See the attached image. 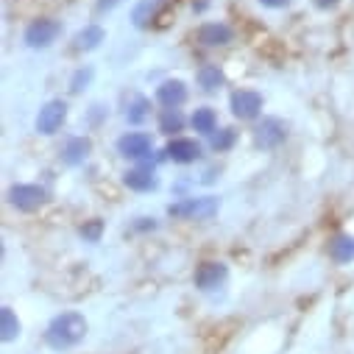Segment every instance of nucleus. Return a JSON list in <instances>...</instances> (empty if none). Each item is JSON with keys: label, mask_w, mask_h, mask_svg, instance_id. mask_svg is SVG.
Here are the masks:
<instances>
[{"label": "nucleus", "mask_w": 354, "mask_h": 354, "mask_svg": "<svg viewBox=\"0 0 354 354\" xmlns=\"http://www.w3.org/2000/svg\"><path fill=\"white\" fill-rule=\"evenodd\" d=\"M185 115L179 109H162L159 112V131L167 137H179V131H185Z\"/></svg>", "instance_id": "nucleus-20"}, {"label": "nucleus", "mask_w": 354, "mask_h": 354, "mask_svg": "<svg viewBox=\"0 0 354 354\" xmlns=\"http://www.w3.org/2000/svg\"><path fill=\"white\" fill-rule=\"evenodd\" d=\"M20 318H17V313L6 304L3 310H0V337H3V343H12V340H17L20 337Z\"/></svg>", "instance_id": "nucleus-21"}, {"label": "nucleus", "mask_w": 354, "mask_h": 354, "mask_svg": "<svg viewBox=\"0 0 354 354\" xmlns=\"http://www.w3.org/2000/svg\"><path fill=\"white\" fill-rule=\"evenodd\" d=\"M234 142H237V131H234V129H218V131L209 137V148H212L215 153L229 151Z\"/></svg>", "instance_id": "nucleus-24"}, {"label": "nucleus", "mask_w": 354, "mask_h": 354, "mask_svg": "<svg viewBox=\"0 0 354 354\" xmlns=\"http://www.w3.org/2000/svg\"><path fill=\"white\" fill-rule=\"evenodd\" d=\"M75 50H98L104 42H106V28L104 26H98V23H93V26H84L78 34H75Z\"/></svg>", "instance_id": "nucleus-16"}, {"label": "nucleus", "mask_w": 354, "mask_h": 354, "mask_svg": "<svg viewBox=\"0 0 354 354\" xmlns=\"http://www.w3.org/2000/svg\"><path fill=\"white\" fill-rule=\"evenodd\" d=\"M162 159H167L165 151H159V156H151V159H145V162H137L131 170L123 173V185H126L129 190H134V193H153V190L159 187L156 165H159Z\"/></svg>", "instance_id": "nucleus-3"}, {"label": "nucleus", "mask_w": 354, "mask_h": 354, "mask_svg": "<svg viewBox=\"0 0 354 354\" xmlns=\"http://www.w3.org/2000/svg\"><path fill=\"white\" fill-rule=\"evenodd\" d=\"M93 78H95V70L90 67V64H84V67H78L73 75H70V93L73 95H78V93H84L86 86L93 84Z\"/></svg>", "instance_id": "nucleus-23"}, {"label": "nucleus", "mask_w": 354, "mask_h": 354, "mask_svg": "<svg viewBox=\"0 0 354 354\" xmlns=\"http://www.w3.org/2000/svg\"><path fill=\"white\" fill-rule=\"evenodd\" d=\"M262 95L257 90H234L229 95V109L237 120H257L262 115Z\"/></svg>", "instance_id": "nucleus-10"}, {"label": "nucleus", "mask_w": 354, "mask_h": 354, "mask_svg": "<svg viewBox=\"0 0 354 354\" xmlns=\"http://www.w3.org/2000/svg\"><path fill=\"white\" fill-rule=\"evenodd\" d=\"M62 23L59 20H53V17H37V20H31L28 26H26V31H23V42L31 48V50H45V48H50L59 37H62Z\"/></svg>", "instance_id": "nucleus-4"}, {"label": "nucleus", "mask_w": 354, "mask_h": 354, "mask_svg": "<svg viewBox=\"0 0 354 354\" xmlns=\"http://www.w3.org/2000/svg\"><path fill=\"white\" fill-rule=\"evenodd\" d=\"M221 209V201L215 196H193V198H182L167 207L170 218H179V221H209L215 218Z\"/></svg>", "instance_id": "nucleus-2"}, {"label": "nucleus", "mask_w": 354, "mask_h": 354, "mask_svg": "<svg viewBox=\"0 0 354 354\" xmlns=\"http://www.w3.org/2000/svg\"><path fill=\"white\" fill-rule=\"evenodd\" d=\"M93 153V140L84 137V134H75V137H67L64 145H62V162L67 167H78L90 159Z\"/></svg>", "instance_id": "nucleus-12"}, {"label": "nucleus", "mask_w": 354, "mask_h": 354, "mask_svg": "<svg viewBox=\"0 0 354 354\" xmlns=\"http://www.w3.org/2000/svg\"><path fill=\"white\" fill-rule=\"evenodd\" d=\"M84 337H86V318L81 313H75V310H64V313L53 315L48 329H45V340L56 351L75 348Z\"/></svg>", "instance_id": "nucleus-1"}, {"label": "nucleus", "mask_w": 354, "mask_h": 354, "mask_svg": "<svg viewBox=\"0 0 354 354\" xmlns=\"http://www.w3.org/2000/svg\"><path fill=\"white\" fill-rule=\"evenodd\" d=\"M196 81H198V86L204 93H218L226 84V73L218 64H201L198 73H196Z\"/></svg>", "instance_id": "nucleus-18"}, {"label": "nucleus", "mask_w": 354, "mask_h": 354, "mask_svg": "<svg viewBox=\"0 0 354 354\" xmlns=\"http://www.w3.org/2000/svg\"><path fill=\"white\" fill-rule=\"evenodd\" d=\"M156 229H159L156 218L140 215V218H134V221H131V232H140V234H145V232H156Z\"/></svg>", "instance_id": "nucleus-26"}, {"label": "nucleus", "mask_w": 354, "mask_h": 354, "mask_svg": "<svg viewBox=\"0 0 354 354\" xmlns=\"http://www.w3.org/2000/svg\"><path fill=\"white\" fill-rule=\"evenodd\" d=\"M78 237L84 243H101V237H104V221L101 218L84 221V226H78Z\"/></svg>", "instance_id": "nucleus-25"}, {"label": "nucleus", "mask_w": 354, "mask_h": 354, "mask_svg": "<svg viewBox=\"0 0 354 354\" xmlns=\"http://www.w3.org/2000/svg\"><path fill=\"white\" fill-rule=\"evenodd\" d=\"M329 257L337 265H351L354 262V234L340 232L329 240Z\"/></svg>", "instance_id": "nucleus-15"}, {"label": "nucleus", "mask_w": 354, "mask_h": 354, "mask_svg": "<svg viewBox=\"0 0 354 354\" xmlns=\"http://www.w3.org/2000/svg\"><path fill=\"white\" fill-rule=\"evenodd\" d=\"M6 198L17 212H37L39 207H45L48 190L39 185H12Z\"/></svg>", "instance_id": "nucleus-6"}, {"label": "nucleus", "mask_w": 354, "mask_h": 354, "mask_svg": "<svg viewBox=\"0 0 354 354\" xmlns=\"http://www.w3.org/2000/svg\"><path fill=\"white\" fill-rule=\"evenodd\" d=\"M259 6H265V9H288L290 0H259Z\"/></svg>", "instance_id": "nucleus-30"}, {"label": "nucleus", "mask_w": 354, "mask_h": 354, "mask_svg": "<svg viewBox=\"0 0 354 354\" xmlns=\"http://www.w3.org/2000/svg\"><path fill=\"white\" fill-rule=\"evenodd\" d=\"M156 101L165 109H179L187 101V84L182 78H167L156 86Z\"/></svg>", "instance_id": "nucleus-13"}, {"label": "nucleus", "mask_w": 354, "mask_h": 354, "mask_svg": "<svg viewBox=\"0 0 354 354\" xmlns=\"http://www.w3.org/2000/svg\"><path fill=\"white\" fill-rule=\"evenodd\" d=\"M64 120H67V101L53 98V101L42 104V109L37 115V131L42 137H53L56 131H62Z\"/></svg>", "instance_id": "nucleus-9"}, {"label": "nucleus", "mask_w": 354, "mask_h": 354, "mask_svg": "<svg viewBox=\"0 0 354 354\" xmlns=\"http://www.w3.org/2000/svg\"><path fill=\"white\" fill-rule=\"evenodd\" d=\"M190 126H193L196 134L212 137V134L218 131V115H215V109H212V106H198V109H193Z\"/></svg>", "instance_id": "nucleus-17"}, {"label": "nucleus", "mask_w": 354, "mask_h": 354, "mask_svg": "<svg viewBox=\"0 0 354 354\" xmlns=\"http://www.w3.org/2000/svg\"><path fill=\"white\" fill-rule=\"evenodd\" d=\"M104 118H109V109H106L104 104H93V106H90V123L98 126Z\"/></svg>", "instance_id": "nucleus-27"}, {"label": "nucleus", "mask_w": 354, "mask_h": 354, "mask_svg": "<svg viewBox=\"0 0 354 354\" xmlns=\"http://www.w3.org/2000/svg\"><path fill=\"white\" fill-rule=\"evenodd\" d=\"M288 140V123L279 118H262L254 126V145L259 151H274Z\"/></svg>", "instance_id": "nucleus-5"}, {"label": "nucleus", "mask_w": 354, "mask_h": 354, "mask_svg": "<svg viewBox=\"0 0 354 354\" xmlns=\"http://www.w3.org/2000/svg\"><path fill=\"white\" fill-rule=\"evenodd\" d=\"M159 6H162V0H137L134 9H131V23L137 28H145L153 20V15L159 12Z\"/></svg>", "instance_id": "nucleus-22"}, {"label": "nucleus", "mask_w": 354, "mask_h": 354, "mask_svg": "<svg viewBox=\"0 0 354 354\" xmlns=\"http://www.w3.org/2000/svg\"><path fill=\"white\" fill-rule=\"evenodd\" d=\"M118 153L123 159H131V162L151 159V153H153L151 134H145V131H126V134H120L118 137Z\"/></svg>", "instance_id": "nucleus-8"}, {"label": "nucleus", "mask_w": 354, "mask_h": 354, "mask_svg": "<svg viewBox=\"0 0 354 354\" xmlns=\"http://www.w3.org/2000/svg\"><path fill=\"white\" fill-rule=\"evenodd\" d=\"M151 98H145V95H134L131 101H129V106H126V123L129 126H142L148 118H151Z\"/></svg>", "instance_id": "nucleus-19"}, {"label": "nucleus", "mask_w": 354, "mask_h": 354, "mask_svg": "<svg viewBox=\"0 0 354 354\" xmlns=\"http://www.w3.org/2000/svg\"><path fill=\"white\" fill-rule=\"evenodd\" d=\"M165 156L167 162H176V165H193L204 156V145L193 137H173L165 145Z\"/></svg>", "instance_id": "nucleus-11"}, {"label": "nucleus", "mask_w": 354, "mask_h": 354, "mask_svg": "<svg viewBox=\"0 0 354 354\" xmlns=\"http://www.w3.org/2000/svg\"><path fill=\"white\" fill-rule=\"evenodd\" d=\"M337 3H340V0H313V6L318 12H332V9H337Z\"/></svg>", "instance_id": "nucleus-29"}, {"label": "nucleus", "mask_w": 354, "mask_h": 354, "mask_svg": "<svg viewBox=\"0 0 354 354\" xmlns=\"http://www.w3.org/2000/svg\"><path fill=\"white\" fill-rule=\"evenodd\" d=\"M196 39H198L204 48H223V45H229V42L234 39V31H232V26L215 20V23H204V26L196 31Z\"/></svg>", "instance_id": "nucleus-14"}, {"label": "nucleus", "mask_w": 354, "mask_h": 354, "mask_svg": "<svg viewBox=\"0 0 354 354\" xmlns=\"http://www.w3.org/2000/svg\"><path fill=\"white\" fill-rule=\"evenodd\" d=\"M226 279H229V265L226 262H215V259L201 262L196 268V274H193V285L201 293H215L218 288L226 285Z\"/></svg>", "instance_id": "nucleus-7"}, {"label": "nucleus", "mask_w": 354, "mask_h": 354, "mask_svg": "<svg viewBox=\"0 0 354 354\" xmlns=\"http://www.w3.org/2000/svg\"><path fill=\"white\" fill-rule=\"evenodd\" d=\"M209 9V0H193V12L196 15H201V12H207Z\"/></svg>", "instance_id": "nucleus-31"}, {"label": "nucleus", "mask_w": 354, "mask_h": 354, "mask_svg": "<svg viewBox=\"0 0 354 354\" xmlns=\"http://www.w3.org/2000/svg\"><path fill=\"white\" fill-rule=\"evenodd\" d=\"M123 3V0H98V3H95V12L98 15H109L112 9H118Z\"/></svg>", "instance_id": "nucleus-28"}]
</instances>
